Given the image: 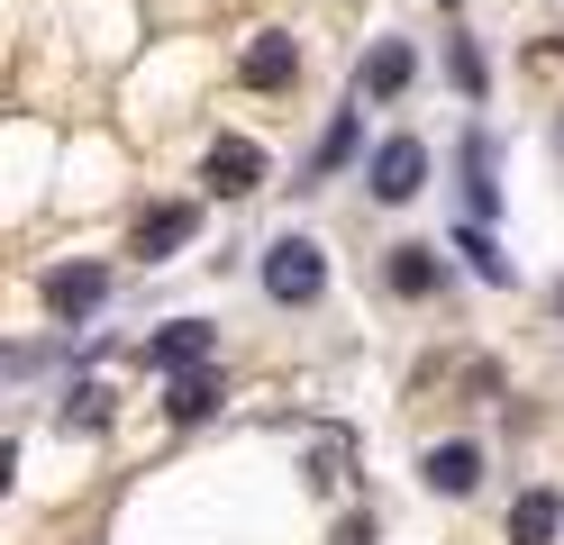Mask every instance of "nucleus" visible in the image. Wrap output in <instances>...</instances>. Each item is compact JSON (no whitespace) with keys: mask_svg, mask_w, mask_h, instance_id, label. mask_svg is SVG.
<instances>
[{"mask_svg":"<svg viewBox=\"0 0 564 545\" xmlns=\"http://www.w3.org/2000/svg\"><path fill=\"white\" fill-rule=\"evenodd\" d=\"M319 291H328V254L310 246V237H273V246H264V301L310 309Z\"/></svg>","mask_w":564,"mask_h":545,"instance_id":"obj_1","label":"nucleus"},{"mask_svg":"<svg viewBox=\"0 0 564 545\" xmlns=\"http://www.w3.org/2000/svg\"><path fill=\"white\" fill-rule=\"evenodd\" d=\"M200 182L219 200H246V192H264V145L256 137H209V155H200Z\"/></svg>","mask_w":564,"mask_h":545,"instance_id":"obj_2","label":"nucleus"},{"mask_svg":"<svg viewBox=\"0 0 564 545\" xmlns=\"http://www.w3.org/2000/svg\"><path fill=\"white\" fill-rule=\"evenodd\" d=\"M365 182H373V200H419V182H429V145L419 137H382L373 145V164H365Z\"/></svg>","mask_w":564,"mask_h":545,"instance_id":"obj_3","label":"nucleus"},{"mask_svg":"<svg viewBox=\"0 0 564 545\" xmlns=\"http://www.w3.org/2000/svg\"><path fill=\"white\" fill-rule=\"evenodd\" d=\"M192 228H200V209H183V200H155V209H137L128 254H137V264H164V254H183V246H192Z\"/></svg>","mask_w":564,"mask_h":545,"instance_id":"obj_4","label":"nucleus"},{"mask_svg":"<svg viewBox=\"0 0 564 545\" xmlns=\"http://www.w3.org/2000/svg\"><path fill=\"white\" fill-rule=\"evenodd\" d=\"M209 346H219V337H209L200 318H173V327H155V337L137 346V363H147V373H200Z\"/></svg>","mask_w":564,"mask_h":545,"instance_id":"obj_5","label":"nucleus"},{"mask_svg":"<svg viewBox=\"0 0 564 545\" xmlns=\"http://www.w3.org/2000/svg\"><path fill=\"white\" fill-rule=\"evenodd\" d=\"M100 301H110V273H100V264H55L46 273V309L55 318H91Z\"/></svg>","mask_w":564,"mask_h":545,"instance_id":"obj_6","label":"nucleus"},{"mask_svg":"<svg viewBox=\"0 0 564 545\" xmlns=\"http://www.w3.org/2000/svg\"><path fill=\"white\" fill-rule=\"evenodd\" d=\"M429 491H446V500H465L474 482H482V446H465V436H446V446H429Z\"/></svg>","mask_w":564,"mask_h":545,"instance_id":"obj_7","label":"nucleus"},{"mask_svg":"<svg viewBox=\"0 0 564 545\" xmlns=\"http://www.w3.org/2000/svg\"><path fill=\"white\" fill-rule=\"evenodd\" d=\"M237 73H246V91H282V83H301V46L292 36H256Z\"/></svg>","mask_w":564,"mask_h":545,"instance_id":"obj_8","label":"nucleus"},{"mask_svg":"<svg viewBox=\"0 0 564 545\" xmlns=\"http://www.w3.org/2000/svg\"><path fill=\"white\" fill-rule=\"evenodd\" d=\"M219 400H228V391H219V373L200 363V373H173V391H164V418H173V427H200L209 410H219Z\"/></svg>","mask_w":564,"mask_h":545,"instance_id":"obj_9","label":"nucleus"},{"mask_svg":"<svg viewBox=\"0 0 564 545\" xmlns=\"http://www.w3.org/2000/svg\"><path fill=\"white\" fill-rule=\"evenodd\" d=\"M410 73H419V55L401 46V36H382V46L365 55V73H356V83H365L373 100H401V91H410Z\"/></svg>","mask_w":564,"mask_h":545,"instance_id":"obj_10","label":"nucleus"},{"mask_svg":"<svg viewBox=\"0 0 564 545\" xmlns=\"http://www.w3.org/2000/svg\"><path fill=\"white\" fill-rule=\"evenodd\" d=\"M555 527H564V500L555 491H519L510 500V545H555Z\"/></svg>","mask_w":564,"mask_h":545,"instance_id":"obj_11","label":"nucleus"},{"mask_svg":"<svg viewBox=\"0 0 564 545\" xmlns=\"http://www.w3.org/2000/svg\"><path fill=\"white\" fill-rule=\"evenodd\" d=\"M392 291H401V301H429V291H446L437 246H392Z\"/></svg>","mask_w":564,"mask_h":545,"instance_id":"obj_12","label":"nucleus"},{"mask_svg":"<svg viewBox=\"0 0 564 545\" xmlns=\"http://www.w3.org/2000/svg\"><path fill=\"white\" fill-rule=\"evenodd\" d=\"M455 254H474V273H482V282H510V254L491 246L482 228H465V237H455Z\"/></svg>","mask_w":564,"mask_h":545,"instance_id":"obj_13","label":"nucleus"},{"mask_svg":"<svg viewBox=\"0 0 564 545\" xmlns=\"http://www.w3.org/2000/svg\"><path fill=\"white\" fill-rule=\"evenodd\" d=\"M446 73H455V91H465V100H482V55H474V36H455V46H446Z\"/></svg>","mask_w":564,"mask_h":545,"instance_id":"obj_14","label":"nucleus"},{"mask_svg":"<svg viewBox=\"0 0 564 545\" xmlns=\"http://www.w3.org/2000/svg\"><path fill=\"white\" fill-rule=\"evenodd\" d=\"M346 155H356V109H346V119H337V128L319 137V173H337Z\"/></svg>","mask_w":564,"mask_h":545,"instance_id":"obj_15","label":"nucleus"},{"mask_svg":"<svg viewBox=\"0 0 564 545\" xmlns=\"http://www.w3.org/2000/svg\"><path fill=\"white\" fill-rule=\"evenodd\" d=\"M64 418H83V427H100V418H110V391H100V382H83L74 400H64Z\"/></svg>","mask_w":564,"mask_h":545,"instance_id":"obj_16","label":"nucleus"},{"mask_svg":"<svg viewBox=\"0 0 564 545\" xmlns=\"http://www.w3.org/2000/svg\"><path fill=\"white\" fill-rule=\"evenodd\" d=\"M337 545H373V519H346V527H337Z\"/></svg>","mask_w":564,"mask_h":545,"instance_id":"obj_17","label":"nucleus"},{"mask_svg":"<svg viewBox=\"0 0 564 545\" xmlns=\"http://www.w3.org/2000/svg\"><path fill=\"white\" fill-rule=\"evenodd\" d=\"M437 10H465V0H437Z\"/></svg>","mask_w":564,"mask_h":545,"instance_id":"obj_18","label":"nucleus"}]
</instances>
